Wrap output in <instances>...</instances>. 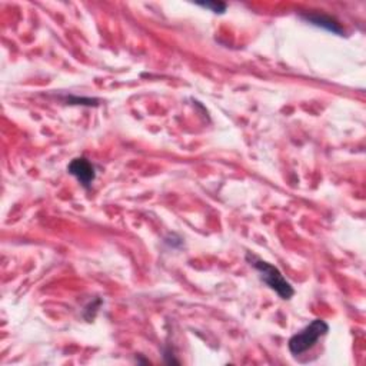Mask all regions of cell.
<instances>
[{
	"mask_svg": "<svg viewBox=\"0 0 366 366\" xmlns=\"http://www.w3.org/2000/svg\"><path fill=\"white\" fill-rule=\"evenodd\" d=\"M247 260L259 272L260 279L272 290H275L282 299L289 301L292 297L295 295V289L292 288V285L283 278V275L281 274V271L276 266L259 259L258 256L252 253L247 255Z\"/></svg>",
	"mask_w": 366,
	"mask_h": 366,
	"instance_id": "1",
	"label": "cell"
},
{
	"mask_svg": "<svg viewBox=\"0 0 366 366\" xmlns=\"http://www.w3.org/2000/svg\"><path fill=\"white\" fill-rule=\"evenodd\" d=\"M329 332V325L322 319H315L310 325L303 328L289 339V351L292 355H302L310 351L318 340Z\"/></svg>",
	"mask_w": 366,
	"mask_h": 366,
	"instance_id": "2",
	"label": "cell"
},
{
	"mask_svg": "<svg viewBox=\"0 0 366 366\" xmlns=\"http://www.w3.org/2000/svg\"><path fill=\"white\" fill-rule=\"evenodd\" d=\"M67 172L75 176L85 189H89L96 179V169L86 158L73 159L67 166Z\"/></svg>",
	"mask_w": 366,
	"mask_h": 366,
	"instance_id": "3",
	"label": "cell"
},
{
	"mask_svg": "<svg viewBox=\"0 0 366 366\" xmlns=\"http://www.w3.org/2000/svg\"><path fill=\"white\" fill-rule=\"evenodd\" d=\"M302 19H305L306 22L315 24V26H318V28H322V29H326L332 33H336L339 36H342L344 35V29L342 26H340V23L328 16V15H324V13H303L301 15Z\"/></svg>",
	"mask_w": 366,
	"mask_h": 366,
	"instance_id": "4",
	"label": "cell"
},
{
	"mask_svg": "<svg viewBox=\"0 0 366 366\" xmlns=\"http://www.w3.org/2000/svg\"><path fill=\"white\" fill-rule=\"evenodd\" d=\"M198 6L205 8V9H209L213 13H219V15L225 13L226 9H228L226 3H221V2H201V3H198Z\"/></svg>",
	"mask_w": 366,
	"mask_h": 366,
	"instance_id": "5",
	"label": "cell"
}]
</instances>
